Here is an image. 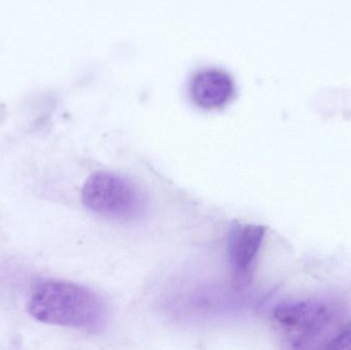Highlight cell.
<instances>
[{
  "label": "cell",
  "instance_id": "cell-1",
  "mask_svg": "<svg viewBox=\"0 0 351 350\" xmlns=\"http://www.w3.org/2000/svg\"><path fill=\"white\" fill-rule=\"evenodd\" d=\"M27 308L38 322L90 333L102 332L109 320L105 300L90 288L71 282L40 284Z\"/></svg>",
  "mask_w": 351,
  "mask_h": 350
},
{
  "label": "cell",
  "instance_id": "cell-2",
  "mask_svg": "<svg viewBox=\"0 0 351 350\" xmlns=\"http://www.w3.org/2000/svg\"><path fill=\"white\" fill-rule=\"evenodd\" d=\"M339 312L331 304L319 301L288 302L272 312V320L287 342L297 349H313L328 343L339 329Z\"/></svg>",
  "mask_w": 351,
  "mask_h": 350
},
{
  "label": "cell",
  "instance_id": "cell-3",
  "mask_svg": "<svg viewBox=\"0 0 351 350\" xmlns=\"http://www.w3.org/2000/svg\"><path fill=\"white\" fill-rule=\"evenodd\" d=\"M84 207L99 217L129 222L143 217L147 201L142 189L131 179L110 172L88 177L82 191Z\"/></svg>",
  "mask_w": 351,
  "mask_h": 350
},
{
  "label": "cell",
  "instance_id": "cell-4",
  "mask_svg": "<svg viewBox=\"0 0 351 350\" xmlns=\"http://www.w3.org/2000/svg\"><path fill=\"white\" fill-rule=\"evenodd\" d=\"M266 229L256 224H237L228 236L229 264L239 286H247L253 277L258 255L263 245Z\"/></svg>",
  "mask_w": 351,
  "mask_h": 350
},
{
  "label": "cell",
  "instance_id": "cell-5",
  "mask_svg": "<svg viewBox=\"0 0 351 350\" xmlns=\"http://www.w3.org/2000/svg\"><path fill=\"white\" fill-rule=\"evenodd\" d=\"M193 99L199 106L215 109L223 106L230 98L232 84L224 74L206 72L199 74L193 82Z\"/></svg>",
  "mask_w": 351,
  "mask_h": 350
},
{
  "label": "cell",
  "instance_id": "cell-6",
  "mask_svg": "<svg viewBox=\"0 0 351 350\" xmlns=\"http://www.w3.org/2000/svg\"><path fill=\"white\" fill-rule=\"evenodd\" d=\"M328 350H351V322L341 326L335 336L328 343Z\"/></svg>",
  "mask_w": 351,
  "mask_h": 350
}]
</instances>
